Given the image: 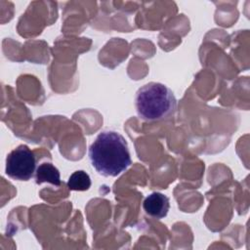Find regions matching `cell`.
<instances>
[{
    "instance_id": "4",
    "label": "cell",
    "mask_w": 250,
    "mask_h": 250,
    "mask_svg": "<svg viewBox=\"0 0 250 250\" xmlns=\"http://www.w3.org/2000/svg\"><path fill=\"white\" fill-rule=\"evenodd\" d=\"M143 208L148 216L160 220L168 214L170 208L169 198L161 192H152L145 198Z\"/></svg>"
},
{
    "instance_id": "3",
    "label": "cell",
    "mask_w": 250,
    "mask_h": 250,
    "mask_svg": "<svg viewBox=\"0 0 250 250\" xmlns=\"http://www.w3.org/2000/svg\"><path fill=\"white\" fill-rule=\"evenodd\" d=\"M36 156L25 145L13 149L6 158V174L17 181L30 180L36 171Z\"/></svg>"
},
{
    "instance_id": "6",
    "label": "cell",
    "mask_w": 250,
    "mask_h": 250,
    "mask_svg": "<svg viewBox=\"0 0 250 250\" xmlns=\"http://www.w3.org/2000/svg\"><path fill=\"white\" fill-rule=\"evenodd\" d=\"M91 187L90 176L83 170L73 172L67 181V188L71 190L83 191Z\"/></svg>"
},
{
    "instance_id": "5",
    "label": "cell",
    "mask_w": 250,
    "mask_h": 250,
    "mask_svg": "<svg viewBox=\"0 0 250 250\" xmlns=\"http://www.w3.org/2000/svg\"><path fill=\"white\" fill-rule=\"evenodd\" d=\"M35 183L37 185L49 183L59 187L61 185V175L59 169L50 162L41 163L35 171Z\"/></svg>"
},
{
    "instance_id": "2",
    "label": "cell",
    "mask_w": 250,
    "mask_h": 250,
    "mask_svg": "<svg viewBox=\"0 0 250 250\" xmlns=\"http://www.w3.org/2000/svg\"><path fill=\"white\" fill-rule=\"evenodd\" d=\"M138 115L146 121L169 119L177 109V100L166 85L149 82L142 86L135 96Z\"/></svg>"
},
{
    "instance_id": "1",
    "label": "cell",
    "mask_w": 250,
    "mask_h": 250,
    "mask_svg": "<svg viewBox=\"0 0 250 250\" xmlns=\"http://www.w3.org/2000/svg\"><path fill=\"white\" fill-rule=\"evenodd\" d=\"M89 158L96 171L116 177L126 171L132 160L127 142L115 131H103L89 147Z\"/></svg>"
}]
</instances>
